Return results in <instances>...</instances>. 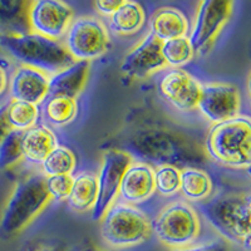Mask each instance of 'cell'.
Masks as SVG:
<instances>
[{
	"mask_svg": "<svg viewBox=\"0 0 251 251\" xmlns=\"http://www.w3.org/2000/svg\"><path fill=\"white\" fill-rule=\"evenodd\" d=\"M166 69L161 55V42L151 33H147L131 50L125 55L120 71L131 79H146Z\"/></svg>",
	"mask_w": 251,
	"mask_h": 251,
	"instance_id": "cell-14",
	"label": "cell"
},
{
	"mask_svg": "<svg viewBox=\"0 0 251 251\" xmlns=\"http://www.w3.org/2000/svg\"><path fill=\"white\" fill-rule=\"evenodd\" d=\"M175 251H231L227 244L224 240H214L210 243L201 244V245H192L190 248L181 249Z\"/></svg>",
	"mask_w": 251,
	"mask_h": 251,
	"instance_id": "cell-31",
	"label": "cell"
},
{
	"mask_svg": "<svg viewBox=\"0 0 251 251\" xmlns=\"http://www.w3.org/2000/svg\"><path fill=\"white\" fill-rule=\"evenodd\" d=\"M9 87V75L6 68L3 66V63H0V97L8 91Z\"/></svg>",
	"mask_w": 251,
	"mask_h": 251,
	"instance_id": "cell-34",
	"label": "cell"
},
{
	"mask_svg": "<svg viewBox=\"0 0 251 251\" xmlns=\"http://www.w3.org/2000/svg\"><path fill=\"white\" fill-rule=\"evenodd\" d=\"M22 131L12 129L0 142V170H8L23 161L22 154Z\"/></svg>",
	"mask_w": 251,
	"mask_h": 251,
	"instance_id": "cell-29",
	"label": "cell"
},
{
	"mask_svg": "<svg viewBox=\"0 0 251 251\" xmlns=\"http://www.w3.org/2000/svg\"><path fill=\"white\" fill-rule=\"evenodd\" d=\"M121 150L133 160L152 167L163 165L176 166L178 169L200 167L206 162L202 149L185 134L166 126L138 127L127 137Z\"/></svg>",
	"mask_w": 251,
	"mask_h": 251,
	"instance_id": "cell-1",
	"label": "cell"
},
{
	"mask_svg": "<svg viewBox=\"0 0 251 251\" xmlns=\"http://www.w3.org/2000/svg\"><path fill=\"white\" fill-rule=\"evenodd\" d=\"M73 19V8L60 0H34L29 4V29L49 39L62 42Z\"/></svg>",
	"mask_w": 251,
	"mask_h": 251,
	"instance_id": "cell-12",
	"label": "cell"
},
{
	"mask_svg": "<svg viewBox=\"0 0 251 251\" xmlns=\"http://www.w3.org/2000/svg\"><path fill=\"white\" fill-rule=\"evenodd\" d=\"M89 72H91V63L75 60L71 66L51 75L49 77L48 97L64 96L77 100L88 82Z\"/></svg>",
	"mask_w": 251,
	"mask_h": 251,
	"instance_id": "cell-18",
	"label": "cell"
},
{
	"mask_svg": "<svg viewBox=\"0 0 251 251\" xmlns=\"http://www.w3.org/2000/svg\"><path fill=\"white\" fill-rule=\"evenodd\" d=\"M188 203H202L214 194V181L201 167L181 169L180 192Z\"/></svg>",
	"mask_w": 251,
	"mask_h": 251,
	"instance_id": "cell-22",
	"label": "cell"
},
{
	"mask_svg": "<svg viewBox=\"0 0 251 251\" xmlns=\"http://www.w3.org/2000/svg\"><path fill=\"white\" fill-rule=\"evenodd\" d=\"M78 100L64 96H50L40 104V117L48 127L62 128L75 122L78 116Z\"/></svg>",
	"mask_w": 251,
	"mask_h": 251,
	"instance_id": "cell-23",
	"label": "cell"
},
{
	"mask_svg": "<svg viewBox=\"0 0 251 251\" xmlns=\"http://www.w3.org/2000/svg\"><path fill=\"white\" fill-rule=\"evenodd\" d=\"M97 196V175L92 171H82L73 175L71 192L66 201L69 210L77 214L92 212Z\"/></svg>",
	"mask_w": 251,
	"mask_h": 251,
	"instance_id": "cell-20",
	"label": "cell"
},
{
	"mask_svg": "<svg viewBox=\"0 0 251 251\" xmlns=\"http://www.w3.org/2000/svg\"><path fill=\"white\" fill-rule=\"evenodd\" d=\"M50 75L30 67L19 66L9 78L10 98L40 106L49 93Z\"/></svg>",
	"mask_w": 251,
	"mask_h": 251,
	"instance_id": "cell-16",
	"label": "cell"
},
{
	"mask_svg": "<svg viewBox=\"0 0 251 251\" xmlns=\"http://www.w3.org/2000/svg\"><path fill=\"white\" fill-rule=\"evenodd\" d=\"M241 109L239 88L231 83H202L197 111L206 121L216 125L237 117Z\"/></svg>",
	"mask_w": 251,
	"mask_h": 251,
	"instance_id": "cell-13",
	"label": "cell"
},
{
	"mask_svg": "<svg viewBox=\"0 0 251 251\" xmlns=\"http://www.w3.org/2000/svg\"><path fill=\"white\" fill-rule=\"evenodd\" d=\"M5 106L6 104L0 107V142L4 140V137H5L9 132L12 131L5 120Z\"/></svg>",
	"mask_w": 251,
	"mask_h": 251,
	"instance_id": "cell-33",
	"label": "cell"
},
{
	"mask_svg": "<svg viewBox=\"0 0 251 251\" xmlns=\"http://www.w3.org/2000/svg\"><path fill=\"white\" fill-rule=\"evenodd\" d=\"M49 202L44 176L40 172L18 181L0 219V236L9 239L23 231Z\"/></svg>",
	"mask_w": 251,
	"mask_h": 251,
	"instance_id": "cell-5",
	"label": "cell"
},
{
	"mask_svg": "<svg viewBox=\"0 0 251 251\" xmlns=\"http://www.w3.org/2000/svg\"><path fill=\"white\" fill-rule=\"evenodd\" d=\"M150 31L157 40L167 42L181 37H188L190 22L182 10L174 6H161L150 18Z\"/></svg>",
	"mask_w": 251,
	"mask_h": 251,
	"instance_id": "cell-19",
	"label": "cell"
},
{
	"mask_svg": "<svg viewBox=\"0 0 251 251\" xmlns=\"http://www.w3.org/2000/svg\"><path fill=\"white\" fill-rule=\"evenodd\" d=\"M79 251H104V250H102V249L97 248V246L93 245V244H88V245L83 246V248L80 249Z\"/></svg>",
	"mask_w": 251,
	"mask_h": 251,
	"instance_id": "cell-36",
	"label": "cell"
},
{
	"mask_svg": "<svg viewBox=\"0 0 251 251\" xmlns=\"http://www.w3.org/2000/svg\"><path fill=\"white\" fill-rule=\"evenodd\" d=\"M208 160L231 170H249L251 163V122L239 114L225 122L211 125L203 141Z\"/></svg>",
	"mask_w": 251,
	"mask_h": 251,
	"instance_id": "cell-2",
	"label": "cell"
},
{
	"mask_svg": "<svg viewBox=\"0 0 251 251\" xmlns=\"http://www.w3.org/2000/svg\"><path fill=\"white\" fill-rule=\"evenodd\" d=\"M234 10L230 0H202L197 6L188 39L195 54L202 55L210 50L224 26L227 24Z\"/></svg>",
	"mask_w": 251,
	"mask_h": 251,
	"instance_id": "cell-9",
	"label": "cell"
},
{
	"mask_svg": "<svg viewBox=\"0 0 251 251\" xmlns=\"http://www.w3.org/2000/svg\"><path fill=\"white\" fill-rule=\"evenodd\" d=\"M72 181H73V175L44 177V183L50 201L66 202L71 192Z\"/></svg>",
	"mask_w": 251,
	"mask_h": 251,
	"instance_id": "cell-30",
	"label": "cell"
},
{
	"mask_svg": "<svg viewBox=\"0 0 251 251\" xmlns=\"http://www.w3.org/2000/svg\"><path fill=\"white\" fill-rule=\"evenodd\" d=\"M151 230L162 245L174 251L190 248L201 235L200 214L191 203L172 201L152 220Z\"/></svg>",
	"mask_w": 251,
	"mask_h": 251,
	"instance_id": "cell-7",
	"label": "cell"
},
{
	"mask_svg": "<svg viewBox=\"0 0 251 251\" xmlns=\"http://www.w3.org/2000/svg\"><path fill=\"white\" fill-rule=\"evenodd\" d=\"M121 3L122 0H97L93 3V8L98 14L109 18L121 5Z\"/></svg>",
	"mask_w": 251,
	"mask_h": 251,
	"instance_id": "cell-32",
	"label": "cell"
},
{
	"mask_svg": "<svg viewBox=\"0 0 251 251\" xmlns=\"http://www.w3.org/2000/svg\"><path fill=\"white\" fill-rule=\"evenodd\" d=\"M62 42L73 60L91 63L108 51L111 35L103 20L84 15L73 19Z\"/></svg>",
	"mask_w": 251,
	"mask_h": 251,
	"instance_id": "cell-8",
	"label": "cell"
},
{
	"mask_svg": "<svg viewBox=\"0 0 251 251\" xmlns=\"http://www.w3.org/2000/svg\"><path fill=\"white\" fill-rule=\"evenodd\" d=\"M100 235L113 249L133 248L151 237V220L138 206L117 200L100 219Z\"/></svg>",
	"mask_w": 251,
	"mask_h": 251,
	"instance_id": "cell-6",
	"label": "cell"
},
{
	"mask_svg": "<svg viewBox=\"0 0 251 251\" xmlns=\"http://www.w3.org/2000/svg\"><path fill=\"white\" fill-rule=\"evenodd\" d=\"M28 0H0V35H23L30 31Z\"/></svg>",
	"mask_w": 251,
	"mask_h": 251,
	"instance_id": "cell-24",
	"label": "cell"
},
{
	"mask_svg": "<svg viewBox=\"0 0 251 251\" xmlns=\"http://www.w3.org/2000/svg\"><path fill=\"white\" fill-rule=\"evenodd\" d=\"M37 251H68L66 248H63V246L57 245V246H48V248H42Z\"/></svg>",
	"mask_w": 251,
	"mask_h": 251,
	"instance_id": "cell-35",
	"label": "cell"
},
{
	"mask_svg": "<svg viewBox=\"0 0 251 251\" xmlns=\"http://www.w3.org/2000/svg\"><path fill=\"white\" fill-rule=\"evenodd\" d=\"M161 55L166 68L182 69L195 58V50L188 37L176 38L161 43Z\"/></svg>",
	"mask_w": 251,
	"mask_h": 251,
	"instance_id": "cell-27",
	"label": "cell"
},
{
	"mask_svg": "<svg viewBox=\"0 0 251 251\" xmlns=\"http://www.w3.org/2000/svg\"><path fill=\"white\" fill-rule=\"evenodd\" d=\"M156 86L158 96L176 111L190 113L197 109L202 83L185 69H163Z\"/></svg>",
	"mask_w": 251,
	"mask_h": 251,
	"instance_id": "cell-11",
	"label": "cell"
},
{
	"mask_svg": "<svg viewBox=\"0 0 251 251\" xmlns=\"http://www.w3.org/2000/svg\"><path fill=\"white\" fill-rule=\"evenodd\" d=\"M132 161L133 158L121 149H109L103 152L97 174V201L91 212L93 221H100L103 214L118 200L121 180Z\"/></svg>",
	"mask_w": 251,
	"mask_h": 251,
	"instance_id": "cell-10",
	"label": "cell"
},
{
	"mask_svg": "<svg viewBox=\"0 0 251 251\" xmlns=\"http://www.w3.org/2000/svg\"><path fill=\"white\" fill-rule=\"evenodd\" d=\"M5 120L10 129L24 132L39 125L40 106L22 100H9L5 106Z\"/></svg>",
	"mask_w": 251,
	"mask_h": 251,
	"instance_id": "cell-25",
	"label": "cell"
},
{
	"mask_svg": "<svg viewBox=\"0 0 251 251\" xmlns=\"http://www.w3.org/2000/svg\"><path fill=\"white\" fill-rule=\"evenodd\" d=\"M58 145V138L53 129L46 125H37L22 134L23 161L30 167H40L46 157Z\"/></svg>",
	"mask_w": 251,
	"mask_h": 251,
	"instance_id": "cell-17",
	"label": "cell"
},
{
	"mask_svg": "<svg viewBox=\"0 0 251 251\" xmlns=\"http://www.w3.org/2000/svg\"><path fill=\"white\" fill-rule=\"evenodd\" d=\"M251 199L249 194H219L200 203L199 210L215 231L225 241L251 246Z\"/></svg>",
	"mask_w": 251,
	"mask_h": 251,
	"instance_id": "cell-3",
	"label": "cell"
},
{
	"mask_svg": "<svg viewBox=\"0 0 251 251\" xmlns=\"http://www.w3.org/2000/svg\"><path fill=\"white\" fill-rule=\"evenodd\" d=\"M181 169L163 165L153 167L154 192L163 197H172L180 192Z\"/></svg>",
	"mask_w": 251,
	"mask_h": 251,
	"instance_id": "cell-28",
	"label": "cell"
},
{
	"mask_svg": "<svg viewBox=\"0 0 251 251\" xmlns=\"http://www.w3.org/2000/svg\"><path fill=\"white\" fill-rule=\"evenodd\" d=\"M145 8L133 0H122L116 12L108 18V30L118 37H131L137 34L145 26Z\"/></svg>",
	"mask_w": 251,
	"mask_h": 251,
	"instance_id": "cell-21",
	"label": "cell"
},
{
	"mask_svg": "<svg viewBox=\"0 0 251 251\" xmlns=\"http://www.w3.org/2000/svg\"><path fill=\"white\" fill-rule=\"evenodd\" d=\"M154 192L153 167L133 160L126 169L118 192V200L138 206L151 199Z\"/></svg>",
	"mask_w": 251,
	"mask_h": 251,
	"instance_id": "cell-15",
	"label": "cell"
},
{
	"mask_svg": "<svg viewBox=\"0 0 251 251\" xmlns=\"http://www.w3.org/2000/svg\"><path fill=\"white\" fill-rule=\"evenodd\" d=\"M0 48L19 62L20 66L38 69L49 75L75 62L63 42L31 31L23 35H0Z\"/></svg>",
	"mask_w": 251,
	"mask_h": 251,
	"instance_id": "cell-4",
	"label": "cell"
},
{
	"mask_svg": "<svg viewBox=\"0 0 251 251\" xmlns=\"http://www.w3.org/2000/svg\"><path fill=\"white\" fill-rule=\"evenodd\" d=\"M39 169L44 177L73 175L77 169V156L69 147L58 143L46 157Z\"/></svg>",
	"mask_w": 251,
	"mask_h": 251,
	"instance_id": "cell-26",
	"label": "cell"
}]
</instances>
